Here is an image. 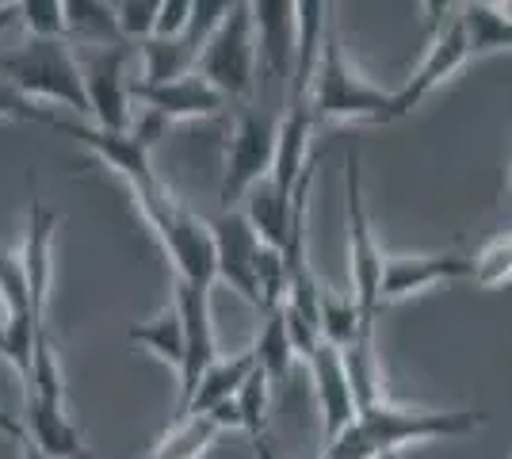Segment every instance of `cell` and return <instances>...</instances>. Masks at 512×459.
Segmentation results:
<instances>
[{
    "mask_svg": "<svg viewBox=\"0 0 512 459\" xmlns=\"http://www.w3.org/2000/svg\"><path fill=\"white\" fill-rule=\"evenodd\" d=\"M20 444H23V459H50L43 448H39V444H31V440H20Z\"/></svg>",
    "mask_w": 512,
    "mask_h": 459,
    "instance_id": "obj_37",
    "label": "cell"
},
{
    "mask_svg": "<svg viewBox=\"0 0 512 459\" xmlns=\"http://www.w3.org/2000/svg\"><path fill=\"white\" fill-rule=\"evenodd\" d=\"M165 0H119V31L123 39H153Z\"/></svg>",
    "mask_w": 512,
    "mask_h": 459,
    "instance_id": "obj_32",
    "label": "cell"
},
{
    "mask_svg": "<svg viewBox=\"0 0 512 459\" xmlns=\"http://www.w3.org/2000/svg\"><path fill=\"white\" fill-rule=\"evenodd\" d=\"M77 62L85 73V92H88V115L96 127L104 131H130L134 123V96H130L127 81V62L130 46L127 43H104V46H81Z\"/></svg>",
    "mask_w": 512,
    "mask_h": 459,
    "instance_id": "obj_9",
    "label": "cell"
},
{
    "mask_svg": "<svg viewBox=\"0 0 512 459\" xmlns=\"http://www.w3.org/2000/svg\"><path fill=\"white\" fill-rule=\"evenodd\" d=\"M493 12L505 23H512V0H493Z\"/></svg>",
    "mask_w": 512,
    "mask_h": 459,
    "instance_id": "obj_38",
    "label": "cell"
},
{
    "mask_svg": "<svg viewBox=\"0 0 512 459\" xmlns=\"http://www.w3.org/2000/svg\"><path fill=\"white\" fill-rule=\"evenodd\" d=\"M344 211H348V280L367 322H375L383 310L386 253L371 230V215L363 203V161L356 146L344 153Z\"/></svg>",
    "mask_w": 512,
    "mask_h": 459,
    "instance_id": "obj_6",
    "label": "cell"
},
{
    "mask_svg": "<svg viewBox=\"0 0 512 459\" xmlns=\"http://www.w3.org/2000/svg\"><path fill=\"white\" fill-rule=\"evenodd\" d=\"M0 69L27 100H46L88 115L85 73L65 39H27V46H20L16 54L0 58Z\"/></svg>",
    "mask_w": 512,
    "mask_h": 459,
    "instance_id": "obj_5",
    "label": "cell"
},
{
    "mask_svg": "<svg viewBox=\"0 0 512 459\" xmlns=\"http://www.w3.org/2000/svg\"><path fill=\"white\" fill-rule=\"evenodd\" d=\"M505 188H509V199H512V176H509V180H505Z\"/></svg>",
    "mask_w": 512,
    "mask_h": 459,
    "instance_id": "obj_43",
    "label": "cell"
},
{
    "mask_svg": "<svg viewBox=\"0 0 512 459\" xmlns=\"http://www.w3.org/2000/svg\"><path fill=\"white\" fill-rule=\"evenodd\" d=\"M20 20L31 39H65V0H20Z\"/></svg>",
    "mask_w": 512,
    "mask_h": 459,
    "instance_id": "obj_31",
    "label": "cell"
},
{
    "mask_svg": "<svg viewBox=\"0 0 512 459\" xmlns=\"http://www.w3.org/2000/svg\"><path fill=\"white\" fill-rule=\"evenodd\" d=\"M12 4H16V0H0V12H12Z\"/></svg>",
    "mask_w": 512,
    "mask_h": 459,
    "instance_id": "obj_41",
    "label": "cell"
},
{
    "mask_svg": "<svg viewBox=\"0 0 512 459\" xmlns=\"http://www.w3.org/2000/svg\"><path fill=\"white\" fill-rule=\"evenodd\" d=\"M260 43V73L276 88H291L295 77V27H299V0H249Z\"/></svg>",
    "mask_w": 512,
    "mask_h": 459,
    "instance_id": "obj_16",
    "label": "cell"
},
{
    "mask_svg": "<svg viewBox=\"0 0 512 459\" xmlns=\"http://www.w3.org/2000/svg\"><path fill=\"white\" fill-rule=\"evenodd\" d=\"M192 12H195V0H165L153 39H184L188 27H192Z\"/></svg>",
    "mask_w": 512,
    "mask_h": 459,
    "instance_id": "obj_34",
    "label": "cell"
},
{
    "mask_svg": "<svg viewBox=\"0 0 512 459\" xmlns=\"http://www.w3.org/2000/svg\"><path fill=\"white\" fill-rule=\"evenodd\" d=\"M241 0H195V12H192V27H188V35L180 39V46L188 50V58L199 62V54H203V46L211 43V35L222 27V20L234 12Z\"/></svg>",
    "mask_w": 512,
    "mask_h": 459,
    "instance_id": "obj_30",
    "label": "cell"
},
{
    "mask_svg": "<svg viewBox=\"0 0 512 459\" xmlns=\"http://www.w3.org/2000/svg\"><path fill=\"white\" fill-rule=\"evenodd\" d=\"M0 119H16V123H46L50 127V111H43V108H35V100H27L20 88L12 85V81H4L0 85Z\"/></svg>",
    "mask_w": 512,
    "mask_h": 459,
    "instance_id": "obj_33",
    "label": "cell"
},
{
    "mask_svg": "<svg viewBox=\"0 0 512 459\" xmlns=\"http://www.w3.org/2000/svg\"><path fill=\"white\" fill-rule=\"evenodd\" d=\"M470 280L478 287H509L512 284V234H501V238L486 241L478 253H474V272Z\"/></svg>",
    "mask_w": 512,
    "mask_h": 459,
    "instance_id": "obj_29",
    "label": "cell"
},
{
    "mask_svg": "<svg viewBox=\"0 0 512 459\" xmlns=\"http://www.w3.org/2000/svg\"><path fill=\"white\" fill-rule=\"evenodd\" d=\"M0 433H4V437H12V440H27V429H23V417L8 414V410L0 406Z\"/></svg>",
    "mask_w": 512,
    "mask_h": 459,
    "instance_id": "obj_36",
    "label": "cell"
},
{
    "mask_svg": "<svg viewBox=\"0 0 512 459\" xmlns=\"http://www.w3.org/2000/svg\"><path fill=\"white\" fill-rule=\"evenodd\" d=\"M195 73V62L188 58V50L180 46V39H146L142 43V81H176Z\"/></svg>",
    "mask_w": 512,
    "mask_h": 459,
    "instance_id": "obj_28",
    "label": "cell"
},
{
    "mask_svg": "<svg viewBox=\"0 0 512 459\" xmlns=\"http://www.w3.org/2000/svg\"><path fill=\"white\" fill-rule=\"evenodd\" d=\"M214 230V249H218V284H230L249 306L260 310V287H256V257L264 238L256 234V226L249 222L245 211H222L218 219H211Z\"/></svg>",
    "mask_w": 512,
    "mask_h": 459,
    "instance_id": "obj_12",
    "label": "cell"
},
{
    "mask_svg": "<svg viewBox=\"0 0 512 459\" xmlns=\"http://www.w3.org/2000/svg\"><path fill=\"white\" fill-rule=\"evenodd\" d=\"M482 425H486V410H425V406H398L383 398L360 410L341 437L321 448L318 459H390L417 444L470 437Z\"/></svg>",
    "mask_w": 512,
    "mask_h": 459,
    "instance_id": "obj_1",
    "label": "cell"
},
{
    "mask_svg": "<svg viewBox=\"0 0 512 459\" xmlns=\"http://www.w3.org/2000/svg\"><path fill=\"white\" fill-rule=\"evenodd\" d=\"M130 196L138 203L142 219L150 222V230L157 234L161 249L169 253L172 268H176V280L195 287L218 284V249H214L211 222L199 219L195 211H188L161 184V176H150V180L134 184Z\"/></svg>",
    "mask_w": 512,
    "mask_h": 459,
    "instance_id": "obj_2",
    "label": "cell"
},
{
    "mask_svg": "<svg viewBox=\"0 0 512 459\" xmlns=\"http://www.w3.org/2000/svg\"><path fill=\"white\" fill-rule=\"evenodd\" d=\"M253 356H256V368L268 375L276 387L299 364V352H295V341H291V326H287L283 306L264 314V326H260V333H256L253 341Z\"/></svg>",
    "mask_w": 512,
    "mask_h": 459,
    "instance_id": "obj_23",
    "label": "cell"
},
{
    "mask_svg": "<svg viewBox=\"0 0 512 459\" xmlns=\"http://www.w3.org/2000/svg\"><path fill=\"white\" fill-rule=\"evenodd\" d=\"M467 62H470L467 27H463L459 16H451L448 27H444L440 35H432V43H428L421 66L413 69V77H409L402 88H394V92H398V119L413 115V108H421L428 96L444 85L448 77H455Z\"/></svg>",
    "mask_w": 512,
    "mask_h": 459,
    "instance_id": "obj_13",
    "label": "cell"
},
{
    "mask_svg": "<svg viewBox=\"0 0 512 459\" xmlns=\"http://www.w3.org/2000/svg\"><path fill=\"white\" fill-rule=\"evenodd\" d=\"M318 314H321V337L329 345H337V349H352L360 337L375 333V322H367V314H363V306L352 287L348 291H333V287L321 284Z\"/></svg>",
    "mask_w": 512,
    "mask_h": 459,
    "instance_id": "obj_21",
    "label": "cell"
},
{
    "mask_svg": "<svg viewBox=\"0 0 512 459\" xmlns=\"http://www.w3.org/2000/svg\"><path fill=\"white\" fill-rule=\"evenodd\" d=\"M272 379L256 368L245 387L237 391V414H241V433L253 440L260 459H272V448H268V406H272Z\"/></svg>",
    "mask_w": 512,
    "mask_h": 459,
    "instance_id": "obj_25",
    "label": "cell"
},
{
    "mask_svg": "<svg viewBox=\"0 0 512 459\" xmlns=\"http://www.w3.org/2000/svg\"><path fill=\"white\" fill-rule=\"evenodd\" d=\"M50 127H58V131L73 134L77 142H85L88 150L96 153L111 173H119L123 180H127V188L157 176L150 165V146H146L134 131H104V127L85 123V119H58V115L50 119Z\"/></svg>",
    "mask_w": 512,
    "mask_h": 459,
    "instance_id": "obj_17",
    "label": "cell"
},
{
    "mask_svg": "<svg viewBox=\"0 0 512 459\" xmlns=\"http://www.w3.org/2000/svg\"><path fill=\"white\" fill-rule=\"evenodd\" d=\"M306 368L314 375V398H318L321 410V437L325 444L337 440L356 421L360 414V402H356V387H352V375H348V364H344V349L329 345L321 337V345L310 352Z\"/></svg>",
    "mask_w": 512,
    "mask_h": 459,
    "instance_id": "obj_14",
    "label": "cell"
},
{
    "mask_svg": "<svg viewBox=\"0 0 512 459\" xmlns=\"http://www.w3.org/2000/svg\"><path fill=\"white\" fill-rule=\"evenodd\" d=\"M27 387V406H23V429L27 440L39 444L50 459H88L85 437L73 425V417L65 410V375L54 341L46 337V329L35 341L31 356V372L23 379Z\"/></svg>",
    "mask_w": 512,
    "mask_h": 459,
    "instance_id": "obj_4",
    "label": "cell"
},
{
    "mask_svg": "<svg viewBox=\"0 0 512 459\" xmlns=\"http://www.w3.org/2000/svg\"><path fill=\"white\" fill-rule=\"evenodd\" d=\"M130 96L142 111H153L169 123H180V119H211L226 108V96L199 73H188V77H176V81H130Z\"/></svg>",
    "mask_w": 512,
    "mask_h": 459,
    "instance_id": "obj_15",
    "label": "cell"
},
{
    "mask_svg": "<svg viewBox=\"0 0 512 459\" xmlns=\"http://www.w3.org/2000/svg\"><path fill=\"white\" fill-rule=\"evenodd\" d=\"M474 272V257L463 253H436V257H386L383 272V306L413 299L428 287L459 284L470 280Z\"/></svg>",
    "mask_w": 512,
    "mask_h": 459,
    "instance_id": "obj_18",
    "label": "cell"
},
{
    "mask_svg": "<svg viewBox=\"0 0 512 459\" xmlns=\"http://www.w3.org/2000/svg\"><path fill=\"white\" fill-rule=\"evenodd\" d=\"M425 4V31L428 35H440L448 27V16L455 8V0H421Z\"/></svg>",
    "mask_w": 512,
    "mask_h": 459,
    "instance_id": "obj_35",
    "label": "cell"
},
{
    "mask_svg": "<svg viewBox=\"0 0 512 459\" xmlns=\"http://www.w3.org/2000/svg\"><path fill=\"white\" fill-rule=\"evenodd\" d=\"M130 345H142L146 352H153L161 364H169L172 372H180L184 364V345H188V333H184V314L176 299H169V306H161L150 322H138L127 329Z\"/></svg>",
    "mask_w": 512,
    "mask_h": 459,
    "instance_id": "obj_22",
    "label": "cell"
},
{
    "mask_svg": "<svg viewBox=\"0 0 512 459\" xmlns=\"http://www.w3.org/2000/svg\"><path fill=\"white\" fill-rule=\"evenodd\" d=\"M54 230H58V215L46 207L43 199H31L27 211V234L20 245V264L27 272V287H31V303L43 322L46 295H50V268H54Z\"/></svg>",
    "mask_w": 512,
    "mask_h": 459,
    "instance_id": "obj_19",
    "label": "cell"
},
{
    "mask_svg": "<svg viewBox=\"0 0 512 459\" xmlns=\"http://www.w3.org/2000/svg\"><path fill=\"white\" fill-rule=\"evenodd\" d=\"M256 372V356L253 349H241L234 356H218L207 375L199 379V391L195 398L188 402V410L176 417V421H184V417H207L214 414L218 406H226V402H234L237 391L245 387V379Z\"/></svg>",
    "mask_w": 512,
    "mask_h": 459,
    "instance_id": "obj_20",
    "label": "cell"
},
{
    "mask_svg": "<svg viewBox=\"0 0 512 459\" xmlns=\"http://www.w3.org/2000/svg\"><path fill=\"white\" fill-rule=\"evenodd\" d=\"M470 4H486V8H493V0H470Z\"/></svg>",
    "mask_w": 512,
    "mask_h": 459,
    "instance_id": "obj_42",
    "label": "cell"
},
{
    "mask_svg": "<svg viewBox=\"0 0 512 459\" xmlns=\"http://www.w3.org/2000/svg\"><path fill=\"white\" fill-rule=\"evenodd\" d=\"M509 176H512V165H509Z\"/></svg>",
    "mask_w": 512,
    "mask_h": 459,
    "instance_id": "obj_45",
    "label": "cell"
},
{
    "mask_svg": "<svg viewBox=\"0 0 512 459\" xmlns=\"http://www.w3.org/2000/svg\"><path fill=\"white\" fill-rule=\"evenodd\" d=\"M256 62H260V43H256L253 8H249V0H241L211 35V43L203 46L195 73L207 77L226 100H237V96H249Z\"/></svg>",
    "mask_w": 512,
    "mask_h": 459,
    "instance_id": "obj_8",
    "label": "cell"
},
{
    "mask_svg": "<svg viewBox=\"0 0 512 459\" xmlns=\"http://www.w3.org/2000/svg\"><path fill=\"white\" fill-rule=\"evenodd\" d=\"M8 352V337H4V322H0V356Z\"/></svg>",
    "mask_w": 512,
    "mask_h": 459,
    "instance_id": "obj_39",
    "label": "cell"
},
{
    "mask_svg": "<svg viewBox=\"0 0 512 459\" xmlns=\"http://www.w3.org/2000/svg\"><path fill=\"white\" fill-rule=\"evenodd\" d=\"M279 153V119L264 108L237 111L234 131L226 142V165H222V184L218 199L222 211H230L237 199H245L264 176H272Z\"/></svg>",
    "mask_w": 512,
    "mask_h": 459,
    "instance_id": "obj_7",
    "label": "cell"
},
{
    "mask_svg": "<svg viewBox=\"0 0 512 459\" xmlns=\"http://www.w3.org/2000/svg\"><path fill=\"white\" fill-rule=\"evenodd\" d=\"M390 459H402V456H390Z\"/></svg>",
    "mask_w": 512,
    "mask_h": 459,
    "instance_id": "obj_44",
    "label": "cell"
},
{
    "mask_svg": "<svg viewBox=\"0 0 512 459\" xmlns=\"http://www.w3.org/2000/svg\"><path fill=\"white\" fill-rule=\"evenodd\" d=\"M306 108L314 123H367V127H386L398 123V92L371 85L360 69L348 62L337 27L325 39L318 77L310 85Z\"/></svg>",
    "mask_w": 512,
    "mask_h": 459,
    "instance_id": "obj_3",
    "label": "cell"
},
{
    "mask_svg": "<svg viewBox=\"0 0 512 459\" xmlns=\"http://www.w3.org/2000/svg\"><path fill=\"white\" fill-rule=\"evenodd\" d=\"M8 23H12V12H0V31H4Z\"/></svg>",
    "mask_w": 512,
    "mask_h": 459,
    "instance_id": "obj_40",
    "label": "cell"
},
{
    "mask_svg": "<svg viewBox=\"0 0 512 459\" xmlns=\"http://www.w3.org/2000/svg\"><path fill=\"white\" fill-rule=\"evenodd\" d=\"M0 306H4V337H8V360L16 364V372L27 379L31 372V356H35V341L46 329L39 322L35 303H31V287H27V272L20 264V253L0 245Z\"/></svg>",
    "mask_w": 512,
    "mask_h": 459,
    "instance_id": "obj_11",
    "label": "cell"
},
{
    "mask_svg": "<svg viewBox=\"0 0 512 459\" xmlns=\"http://www.w3.org/2000/svg\"><path fill=\"white\" fill-rule=\"evenodd\" d=\"M344 364H348V375H352L360 410L383 402L386 391H383V372H379V356H375V333H367L352 349H344Z\"/></svg>",
    "mask_w": 512,
    "mask_h": 459,
    "instance_id": "obj_27",
    "label": "cell"
},
{
    "mask_svg": "<svg viewBox=\"0 0 512 459\" xmlns=\"http://www.w3.org/2000/svg\"><path fill=\"white\" fill-rule=\"evenodd\" d=\"M172 299L184 314V333H188V345H184V364H180V391H176V410L172 421L188 410V402L199 391V379L207 375L214 360H218V341H214V322H211V287H195L176 280Z\"/></svg>",
    "mask_w": 512,
    "mask_h": 459,
    "instance_id": "obj_10",
    "label": "cell"
},
{
    "mask_svg": "<svg viewBox=\"0 0 512 459\" xmlns=\"http://www.w3.org/2000/svg\"><path fill=\"white\" fill-rule=\"evenodd\" d=\"M218 425L211 417H184V421H172L169 433L157 440L146 459H203L207 448L218 440Z\"/></svg>",
    "mask_w": 512,
    "mask_h": 459,
    "instance_id": "obj_26",
    "label": "cell"
},
{
    "mask_svg": "<svg viewBox=\"0 0 512 459\" xmlns=\"http://www.w3.org/2000/svg\"><path fill=\"white\" fill-rule=\"evenodd\" d=\"M65 35H73L81 46L123 43L119 8L107 0H65Z\"/></svg>",
    "mask_w": 512,
    "mask_h": 459,
    "instance_id": "obj_24",
    "label": "cell"
}]
</instances>
